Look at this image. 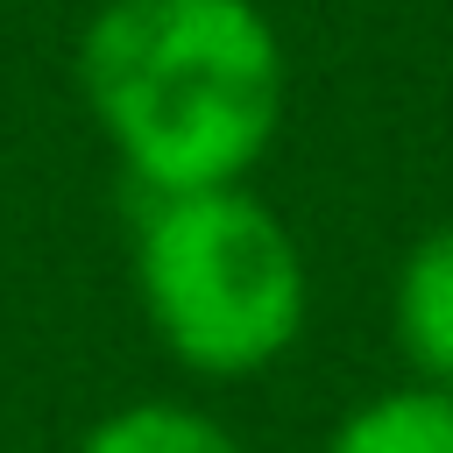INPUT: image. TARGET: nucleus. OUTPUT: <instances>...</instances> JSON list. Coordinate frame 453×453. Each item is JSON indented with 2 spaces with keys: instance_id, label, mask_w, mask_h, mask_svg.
Masks as SVG:
<instances>
[{
  "instance_id": "obj_1",
  "label": "nucleus",
  "mask_w": 453,
  "mask_h": 453,
  "mask_svg": "<svg viewBox=\"0 0 453 453\" xmlns=\"http://www.w3.org/2000/svg\"><path fill=\"white\" fill-rule=\"evenodd\" d=\"M283 35L255 0H106L78 92L142 198L241 184L283 127Z\"/></svg>"
},
{
  "instance_id": "obj_2",
  "label": "nucleus",
  "mask_w": 453,
  "mask_h": 453,
  "mask_svg": "<svg viewBox=\"0 0 453 453\" xmlns=\"http://www.w3.org/2000/svg\"><path fill=\"white\" fill-rule=\"evenodd\" d=\"M134 290L163 354L212 382L283 361L311 311L304 255L248 184L142 198Z\"/></svg>"
},
{
  "instance_id": "obj_3",
  "label": "nucleus",
  "mask_w": 453,
  "mask_h": 453,
  "mask_svg": "<svg viewBox=\"0 0 453 453\" xmlns=\"http://www.w3.org/2000/svg\"><path fill=\"white\" fill-rule=\"evenodd\" d=\"M389 319H396V347L418 368V382L453 389V226H432L403 255Z\"/></svg>"
},
{
  "instance_id": "obj_4",
  "label": "nucleus",
  "mask_w": 453,
  "mask_h": 453,
  "mask_svg": "<svg viewBox=\"0 0 453 453\" xmlns=\"http://www.w3.org/2000/svg\"><path fill=\"white\" fill-rule=\"evenodd\" d=\"M326 453H453V389L432 382L382 389L333 425Z\"/></svg>"
},
{
  "instance_id": "obj_5",
  "label": "nucleus",
  "mask_w": 453,
  "mask_h": 453,
  "mask_svg": "<svg viewBox=\"0 0 453 453\" xmlns=\"http://www.w3.org/2000/svg\"><path fill=\"white\" fill-rule=\"evenodd\" d=\"M78 453H248L219 418L191 411V403H163V396H142V403H120L106 411Z\"/></svg>"
}]
</instances>
